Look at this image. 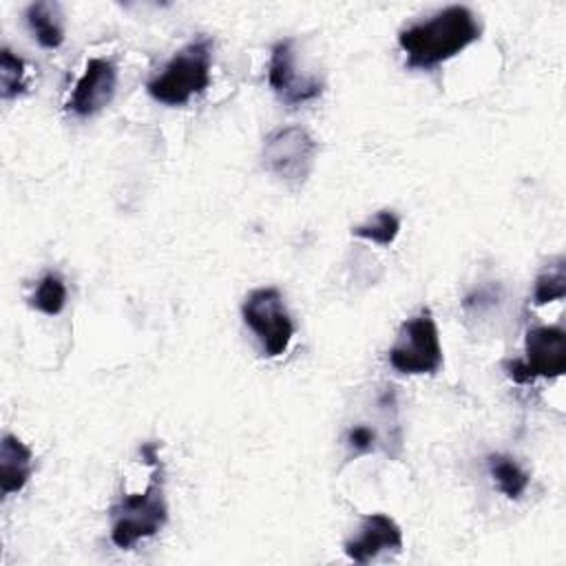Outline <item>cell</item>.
Masks as SVG:
<instances>
[{"mask_svg":"<svg viewBox=\"0 0 566 566\" xmlns=\"http://www.w3.org/2000/svg\"><path fill=\"white\" fill-rule=\"evenodd\" d=\"M482 24L464 4H449L433 15L405 27L398 33V46L405 53L407 69H433L469 44L478 42Z\"/></svg>","mask_w":566,"mask_h":566,"instance_id":"obj_1","label":"cell"},{"mask_svg":"<svg viewBox=\"0 0 566 566\" xmlns=\"http://www.w3.org/2000/svg\"><path fill=\"white\" fill-rule=\"evenodd\" d=\"M146 464L153 467L148 486L142 493L119 497L111 506V542L117 548H130L139 539L157 535L168 522V504L164 495V469L159 462V449L155 442H146L139 449Z\"/></svg>","mask_w":566,"mask_h":566,"instance_id":"obj_2","label":"cell"},{"mask_svg":"<svg viewBox=\"0 0 566 566\" xmlns=\"http://www.w3.org/2000/svg\"><path fill=\"white\" fill-rule=\"evenodd\" d=\"M214 42L206 35L181 46L159 73L146 82V93L166 106H184L190 97L201 95L210 86Z\"/></svg>","mask_w":566,"mask_h":566,"instance_id":"obj_3","label":"cell"},{"mask_svg":"<svg viewBox=\"0 0 566 566\" xmlns=\"http://www.w3.org/2000/svg\"><path fill=\"white\" fill-rule=\"evenodd\" d=\"M389 365L409 376H433L442 369V343L429 307L405 318L387 352Z\"/></svg>","mask_w":566,"mask_h":566,"instance_id":"obj_4","label":"cell"},{"mask_svg":"<svg viewBox=\"0 0 566 566\" xmlns=\"http://www.w3.org/2000/svg\"><path fill=\"white\" fill-rule=\"evenodd\" d=\"M316 153L318 144L310 135V130L292 124L274 128L265 135L261 159L268 172L279 177L290 188H298L310 177Z\"/></svg>","mask_w":566,"mask_h":566,"instance_id":"obj_5","label":"cell"},{"mask_svg":"<svg viewBox=\"0 0 566 566\" xmlns=\"http://www.w3.org/2000/svg\"><path fill=\"white\" fill-rule=\"evenodd\" d=\"M243 323L254 332L265 356H281L292 336L294 323L285 310L283 294L276 287H256L241 303Z\"/></svg>","mask_w":566,"mask_h":566,"instance_id":"obj_6","label":"cell"},{"mask_svg":"<svg viewBox=\"0 0 566 566\" xmlns=\"http://www.w3.org/2000/svg\"><path fill=\"white\" fill-rule=\"evenodd\" d=\"M268 84L287 106H301L323 93V80L316 75L296 73V51L292 38L279 40L272 46L268 62Z\"/></svg>","mask_w":566,"mask_h":566,"instance_id":"obj_7","label":"cell"},{"mask_svg":"<svg viewBox=\"0 0 566 566\" xmlns=\"http://www.w3.org/2000/svg\"><path fill=\"white\" fill-rule=\"evenodd\" d=\"M343 551L352 562L367 564L382 553H400L402 531L387 513H369L360 517L356 533L345 539Z\"/></svg>","mask_w":566,"mask_h":566,"instance_id":"obj_8","label":"cell"},{"mask_svg":"<svg viewBox=\"0 0 566 566\" xmlns=\"http://www.w3.org/2000/svg\"><path fill=\"white\" fill-rule=\"evenodd\" d=\"M117 88V66L106 57H91L77 77L69 111L77 117H93L111 104Z\"/></svg>","mask_w":566,"mask_h":566,"instance_id":"obj_9","label":"cell"},{"mask_svg":"<svg viewBox=\"0 0 566 566\" xmlns=\"http://www.w3.org/2000/svg\"><path fill=\"white\" fill-rule=\"evenodd\" d=\"M522 360L528 376L535 378H557L566 369V334L557 325L531 327L524 336Z\"/></svg>","mask_w":566,"mask_h":566,"instance_id":"obj_10","label":"cell"},{"mask_svg":"<svg viewBox=\"0 0 566 566\" xmlns=\"http://www.w3.org/2000/svg\"><path fill=\"white\" fill-rule=\"evenodd\" d=\"M33 473V453L31 449L15 438L4 433L0 442V491L2 495L20 493Z\"/></svg>","mask_w":566,"mask_h":566,"instance_id":"obj_11","label":"cell"},{"mask_svg":"<svg viewBox=\"0 0 566 566\" xmlns=\"http://www.w3.org/2000/svg\"><path fill=\"white\" fill-rule=\"evenodd\" d=\"M24 18L40 46L57 49L64 42V20L57 2H31L24 11Z\"/></svg>","mask_w":566,"mask_h":566,"instance_id":"obj_12","label":"cell"},{"mask_svg":"<svg viewBox=\"0 0 566 566\" xmlns=\"http://www.w3.org/2000/svg\"><path fill=\"white\" fill-rule=\"evenodd\" d=\"M489 473L497 489L509 497V500H520L528 486V473L520 467V462L506 453H491L486 458Z\"/></svg>","mask_w":566,"mask_h":566,"instance_id":"obj_13","label":"cell"},{"mask_svg":"<svg viewBox=\"0 0 566 566\" xmlns=\"http://www.w3.org/2000/svg\"><path fill=\"white\" fill-rule=\"evenodd\" d=\"M400 232V219L391 208H382L376 214H371L365 223H358L352 228V234L365 241H371L376 245H391Z\"/></svg>","mask_w":566,"mask_h":566,"instance_id":"obj_14","label":"cell"},{"mask_svg":"<svg viewBox=\"0 0 566 566\" xmlns=\"http://www.w3.org/2000/svg\"><path fill=\"white\" fill-rule=\"evenodd\" d=\"M31 305L38 312L46 314V316H57L66 305L64 279L55 272H46L35 285V292L31 296Z\"/></svg>","mask_w":566,"mask_h":566,"instance_id":"obj_15","label":"cell"},{"mask_svg":"<svg viewBox=\"0 0 566 566\" xmlns=\"http://www.w3.org/2000/svg\"><path fill=\"white\" fill-rule=\"evenodd\" d=\"M566 294V270H564V259H557L548 268H544L533 287V303L535 305H546L553 301H562Z\"/></svg>","mask_w":566,"mask_h":566,"instance_id":"obj_16","label":"cell"},{"mask_svg":"<svg viewBox=\"0 0 566 566\" xmlns=\"http://www.w3.org/2000/svg\"><path fill=\"white\" fill-rule=\"evenodd\" d=\"M24 73H27L24 60L4 46L0 51V86H2L4 99H13L20 93H24V88H27Z\"/></svg>","mask_w":566,"mask_h":566,"instance_id":"obj_17","label":"cell"},{"mask_svg":"<svg viewBox=\"0 0 566 566\" xmlns=\"http://www.w3.org/2000/svg\"><path fill=\"white\" fill-rule=\"evenodd\" d=\"M378 429L376 427H369L365 422H358V424H352L347 427L345 431V447H347V453L352 458H358V455H367L371 451H376L378 447Z\"/></svg>","mask_w":566,"mask_h":566,"instance_id":"obj_18","label":"cell"}]
</instances>
